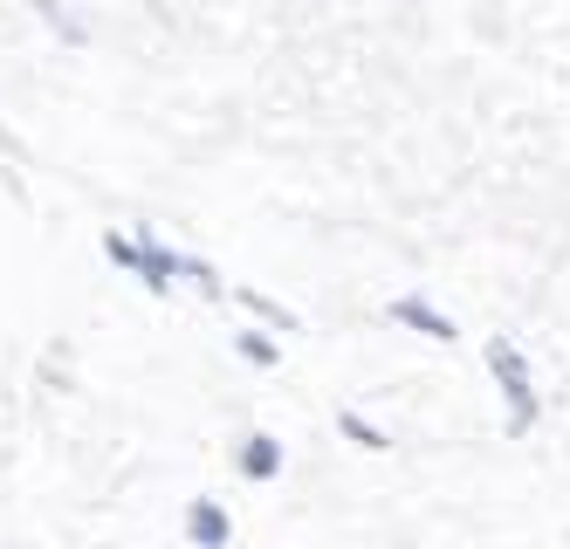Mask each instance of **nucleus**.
I'll use <instances>...</instances> for the list:
<instances>
[{
  "mask_svg": "<svg viewBox=\"0 0 570 549\" xmlns=\"http://www.w3.org/2000/svg\"><path fill=\"white\" fill-rule=\"evenodd\" d=\"M488 364H495L502 392H509V433H529L537 427V385H529V364L509 336H488Z\"/></svg>",
  "mask_w": 570,
  "mask_h": 549,
  "instance_id": "f257e3e1",
  "label": "nucleus"
},
{
  "mask_svg": "<svg viewBox=\"0 0 570 549\" xmlns=\"http://www.w3.org/2000/svg\"><path fill=\"white\" fill-rule=\"evenodd\" d=\"M392 323H405V330H420V336H433V344H454V323H446L433 303H426V295H399V303H392Z\"/></svg>",
  "mask_w": 570,
  "mask_h": 549,
  "instance_id": "f03ea898",
  "label": "nucleus"
},
{
  "mask_svg": "<svg viewBox=\"0 0 570 549\" xmlns=\"http://www.w3.org/2000/svg\"><path fill=\"white\" fill-rule=\"evenodd\" d=\"M179 275H186V262L173 255L166 241H151V227H145V234H138V282H151V288H173Z\"/></svg>",
  "mask_w": 570,
  "mask_h": 549,
  "instance_id": "7ed1b4c3",
  "label": "nucleus"
},
{
  "mask_svg": "<svg viewBox=\"0 0 570 549\" xmlns=\"http://www.w3.org/2000/svg\"><path fill=\"white\" fill-rule=\"evenodd\" d=\"M186 536H193L199 549H227L234 522H227V509H220V501H193V509H186Z\"/></svg>",
  "mask_w": 570,
  "mask_h": 549,
  "instance_id": "20e7f679",
  "label": "nucleus"
},
{
  "mask_svg": "<svg viewBox=\"0 0 570 549\" xmlns=\"http://www.w3.org/2000/svg\"><path fill=\"white\" fill-rule=\"evenodd\" d=\"M240 474H248V481H275L282 474V447L268 433H255L248 447H240Z\"/></svg>",
  "mask_w": 570,
  "mask_h": 549,
  "instance_id": "39448f33",
  "label": "nucleus"
},
{
  "mask_svg": "<svg viewBox=\"0 0 570 549\" xmlns=\"http://www.w3.org/2000/svg\"><path fill=\"white\" fill-rule=\"evenodd\" d=\"M337 427H344V433H351V440H357V447H372V453H379V447H392V440H385V433H379V427H372V419H364V412H351V405H344V412H337Z\"/></svg>",
  "mask_w": 570,
  "mask_h": 549,
  "instance_id": "423d86ee",
  "label": "nucleus"
},
{
  "mask_svg": "<svg viewBox=\"0 0 570 549\" xmlns=\"http://www.w3.org/2000/svg\"><path fill=\"white\" fill-rule=\"evenodd\" d=\"M240 303H248L255 316H268L275 330H296V316H289V310H282V303H268V295H262V288H240Z\"/></svg>",
  "mask_w": 570,
  "mask_h": 549,
  "instance_id": "0eeeda50",
  "label": "nucleus"
},
{
  "mask_svg": "<svg viewBox=\"0 0 570 549\" xmlns=\"http://www.w3.org/2000/svg\"><path fill=\"white\" fill-rule=\"evenodd\" d=\"M240 357H248V364H275V344H268V336H255V330H240Z\"/></svg>",
  "mask_w": 570,
  "mask_h": 549,
  "instance_id": "6e6552de",
  "label": "nucleus"
},
{
  "mask_svg": "<svg viewBox=\"0 0 570 549\" xmlns=\"http://www.w3.org/2000/svg\"><path fill=\"white\" fill-rule=\"evenodd\" d=\"M104 255H110L117 268H131V275H138V241H125V234H110V241H104Z\"/></svg>",
  "mask_w": 570,
  "mask_h": 549,
  "instance_id": "1a4fd4ad",
  "label": "nucleus"
}]
</instances>
